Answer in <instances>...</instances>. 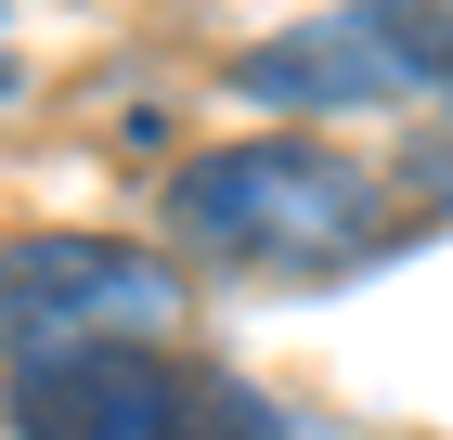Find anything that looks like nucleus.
<instances>
[{
  "mask_svg": "<svg viewBox=\"0 0 453 440\" xmlns=\"http://www.w3.org/2000/svg\"><path fill=\"white\" fill-rule=\"evenodd\" d=\"M181 259L130 234H0V363H52L91 337H169Z\"/></svg>",
  "mask_w": 453,
  "mask_h": 440,
  "instance_id": "nucleus-3",
  "label": "nucleus"
},
{
  "mask_svg": "<svg viewBox=\"0 0 453 440\" xmlns=\"http://www.w3.org/2000/svg\"><path fill=\"white\" fill-rule=\"evenodd\" d=\"M246 104H402V91H453V0H349L311 13L298 39H259L234 66Z\"/></svg>",
  "mask_w": 453,
  "mask_h": 440,
  "instance_id": "nucleus-4",
  "label": "nucleus"
},
{
  "mask_svg": "<svg viewBox=\"0 0 453 440\" xmlns=\"http://www.w3.org/2000/svg\"><path fill=\"white\" fill-rule=\"evenodd\" d=\"M0 414H13V440H298L273 389H246L234 363L181 337H91L52 363H13Z\"/></svg>",
  "mask_w": 453,
  "mask_h": 440,
  "instance_id": "nucleus-2",
  "label": "nucleus"
},
{
  "mask_svg": "<svg viewBox=\"0 0 453 440\" xmlns=\"http://www.w3.org/2000/svg\"><path fill=\"white\" fill-rule=\"evenodd\" d=\"M156 220L195 259L273 272V285H311V272H349V259L388 246L376 169H349L337 143H298V130H259V143H220V156L169 169V207Z\"/></svg>",
  "mask_w": 453,
  "mask_h": 440,
  "instance_id": "nucleus-1",
  "label": "nucleus"
}]
</instances>
